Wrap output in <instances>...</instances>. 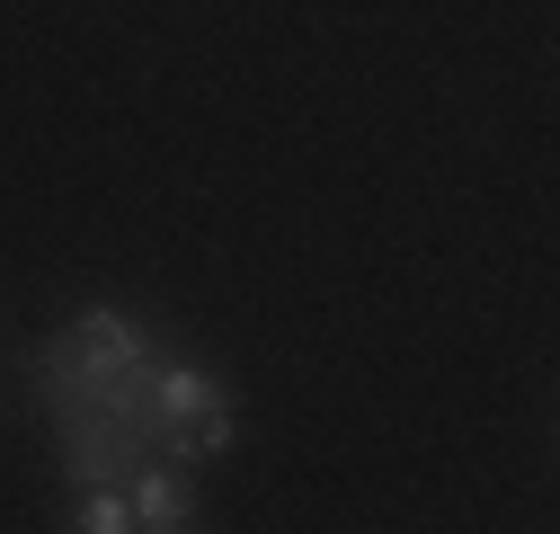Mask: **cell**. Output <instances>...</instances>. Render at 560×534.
Listing matches in <instances>:
<instances>
[{
	"label": "cell",
	"mask_w": 560,
	"mask_h": 534,
	"mask_svg": "<svg viewBox=\"0 0 560 534\" xmlns=\"http://www.w3.org/2000/svg\"><path fill=\"white\" fill-rule=\"evenodd\" d=\"M214 400H232L214 374H205L196 357H170V365H152V428L161 437H178V428H196Z\"/></svg>",
	"instance_id": "obj_1"
},
{
	"label": "cell",
	"mask_w": 560,
	"mask_h": 534,
	"mask_svg": "<svg viewBox=\"0 0 560 534\" xmlns=\"http://www.w3.org/2000/svg\"><path fill=\"white\" fill-rule=\"evenodd\" d=\"M72 348H81V365L90 374H143L152 365V339H143V329H133L125 312H81V329H72Z\"/></svg>",
	"instance_id": "obj_2"
},
{
	"label": "cell",
	"mask_w": 560,
	"mask_h": 534,
	"mask_svg": "<svg viewBox=\"0 0 560 534\" xmlns=\"http://www.w3.org/2000/svg\"><path fill=\"white\" fill-rule=\"evenodd\" d=\"M125 499H133V525H152V534H178V525H196V490L170 473V463H152V473L133 481Z\"/></svg>",
	"instance_id": "obj_3"
},
{
	"label": "cell",
	"mask_w": 560,
	"mask_h": 534,
	"mask_svg": "<svg viewBox=\"0 0 560 534\" xmlns=\"http://www.w3.org/2000/svg\"><path fill=\"white\" fill-rule=\"evenodd\" d=\"M170 445H178V454H232V445H241V410H232V400H214V410H205L196 428H178Z\"/></svg>",
	"instance_id": "obj_4"
},
{
	"label": "cell",
	"mask_w": 560,
	"mask_h": 534,
	"mask_svg": "<svg viewBox=\"0 0 560 534\" xmlns=\"http://www.w3.org/2000/svg\"><path fill=\"white\" fill-rule=\"evenodd\" d=\"M72 525H81V534H125V525H133V499H116V490H81Z\"/></svg>",
	"instance_id": "obj_5"
}]
</instances>
